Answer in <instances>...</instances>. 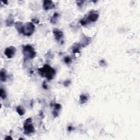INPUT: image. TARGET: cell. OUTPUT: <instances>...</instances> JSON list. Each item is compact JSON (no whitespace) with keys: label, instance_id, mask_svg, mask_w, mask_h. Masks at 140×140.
<instances>
[{"label":"cell","instance_id":"cell-1","mask_svg":"<svg viewBox=\"0 0 140 140\" xmlns=\"http://www.w3.org/2000/svg\"><path fill=\"white\" fill-rule=\"evenodd\" d=\"M38 73L42 77H45L48 80L53 79L56 73L55 70L52 68L49 65H45L42 67L38 68Z\"/></svg>","mask_w":140,"mask_h":140},{"label":"cell","instance_id":"cell-2","mask_svg":"<svg viewBox=\"0 0 140 140\" xmlns=\"http://www.w3.org/2000/svg\"><path fill=\"white\" fill-rule=\"evenodd\" d=\"M99 14L98 12L95 10H92L89 13V14L88 15L87 17L84 18L80 21V23L81 24L82 26L86 25L87 24L91 22H95L98 20L99 18Z\"/></svg>","mask_w":140,"mask_h":140},{"label":"cell","instance_id":"cell-3","mask_svg":"<svg viewBox=\"0 0 140 140\" xmlns=\"http://www.w3.org/2000/svg\"><path fill=\"white\" fill-rule=\"evenodd\" d=\"M23 53L24 57L26 59H32L36 55V53L33 48L30 45H26L24 47Z\"/></svg>","mask_w":140,"mask_h":140},{"label":"cell","instance_id":"cell-4","mask_svg":"<svg viewBox=\"0 0 140 140\" xmlns=\"http://www.w3.org/2000/svg\"><path fill=\"white\" fill-rule=\"evenodd\" d=\"M35 29V27L34 25L31 22H28L24 25L22 33H23V35L25 36H31L34 32Z\"/></svg>","mask_w":140,"mask_h":140},{"label":"cell","instance_id":"cell-5","mask_svg":"<svg viewBox=\"0 0 140 140\" xmlns=\"http://www.w3.org/2000/svg\"><path fill=\"white\" fill-rule=\"evenodd\" d=\"M31 118H29L25 121V123H24V133L26 135H31V134H33L35 132V128L33 125L31 124Z\"/></svg>","mask_w":140,"mask_h":140},{"label":"cell","instance_id":"cell-6","mask_svg":"<svg viewBox=\"0 0 140 140\" xmlns=\"http://www.w3.org/2000/svg\"><path fill=\"white\" fill-rule=\"evenodd\" d=\"M16 52V48L13 46H10L7 48L5 50V54L9 59H10L14 56Z\"/></svg>","mask_w":140,"mask_h":140},{"label":"cell","instance_id":"cell-7","mask_svg":"<svg viewBox=\"0 0 140 140\" xmlns=\"http://www.w3.org/2000/svg\"><path fill=\"white\" fill-rule=\"evenodd\" d=\"M53 33L54 35L55 38L57 42H61L63 40V35L62 32L59 30V29H55L53 30Z\"/></svg>","mask_w":140,"mask_h":140},{"label":"cell","instance_id":"cell-8","mask_svg":"<svg viewBox=\"0 0 140 140\" xmlns=\"http://www.w3.org/2000/svg\"><path fill=\"white\" fill-rule=\"evenodd\" d=\"M43 8L45 10H49L52 9L55 7V5L54 4L53 2L50 1H45L43 2Z\"/></svg>","mask_w":140,"mask_h":140},{"label":"cell","instance_id":"cell-9","mask_svg":"<svg viewBox=\"0 0 140 140\" xmlns=\"http://www.w3.org/2000/svg\"><path fill=\"white\" fill-rule=\"evenodd\" d=\"M90 38L88 37L84 36L83 38L81 40V42L80 43V44H81V47H85L88 45L89 43L90 42Z\"/></svg>","mask_w":140,"mask_h":140},{"label":"cell","instance_id":"cell-10","mask_svg":"<svg viewBox=\"0 0 140 140\" xmlns=\"http://www.w3.org/2000/svg\"><path fill=\"white\" fill-rule=\"evenodd\" d=\"M23 23L20 21H18L15 24V27H16V29L19 33H22L23 29Z\"/></svg>","mask_w":140,"mask_h":140},{"label":"cell","instance_id":"cell-11","mask_svg":"<svg viewBox=\"0 0 140 140\" xmlns=\"http://www.w3.org/2000/svg\"><path fill=\"white\" fill-rule=\"evenodd\" d=\"M81 46L80 43L79 44H74L72 48V52L73 53H80V49H81Z\"/></svg>","mask_w":140,"mask_h":140},{"label":"cell","instance_id":"cell-12","mask_svg":"<svg viewBox=\"0 0 140 140\" xmlns=\"http://www.w3.org/2000/svg\"><path fill=\"white\" fill-rule=\"evenodd\" d=\"M0 78H1V81L2 82H5L6 81L7 75L5 70H2L0 72Z\"/></svg>","mask_w":140,"mask_h":140},{"label":"cell","instance_id":"cell-13","mask_svg":"<svg viewBox=\"0 0 140 140\" xmlns=\"http://www.w3.org/2000/svg\"><path fill=\"white\" fill-rule=\"evenodd\" d=\"M58 17H59V14L57 13H55L53 15V16L52 17L51 20H50L51 23L53 24H55L57 23Z\"/></svg>","mask_w":140,"mask_h":140},{"label":"cell","instance_id":"cell-14","mask_svg":"<svg viewBox=\"0 0 140 140\" xmlns=\"http://www.w3.org/2000/svg\"><path fill=\"white\" fill-rule=\"evenodd\" d=\"M16 112L18 113L20 115H23L24 114V113H25V109H24V108L23 107H21V106H18V107H16Z\"/></svg>","mask_w":140,"mask_h":140},{"label":"cell","instance_id":"cell-15","mask_svg":"<svg viewBox=\"0 0 140 140\" xmlns=\"http://www.w3.org/2000/svg\"><path fill=\"white\" fill-rule=\"evenodd\" d=\"M88 100V96L85 95H81L80 96V102H81V104H83L87 102Z\"/></svg>","mask_w":140,"mask_h":140},{"label":"cell","instance_id":"cell-16","mask_svg":"<svg viewBox=\"0 0 140 140\" xmlns=\"http://www.w3.org/2000/svg\"><path fill=\"white\" fill-rule=\"evenodd\" d=\"M14 23V19L12 17H8V19L6 21V24L8 26H10L12 25Z\"/></svg>","mask_w":140,"mask_h":140},{"label":"cell","instance_id":"cell-17","mask_svg":"<svg viewBox=\"0 0 140 140\" xmlns=\"http://www.w3.org/2000/svg\"><path fill=\"white\" fill-rule=\"evenodd\" d=\"M0 95H1V97L3 99H5L6 98V93L5 89H3L2 88H1V90H0Z\"/></svg>","mask_w":140,"mask_h":140},{"label":"cell","instance_id":"cell-18","mask_svg":"<svg viewBox=\"0 0 140 140\" xmlns=\"http://www.w3.org/2000/svg\"><path fill=\"white\" fill-rule=\"evenodd\" d=\"M64 61L66 64H69V63L71 62L72 59L70 57H66L64 58Z\"/></svg>","mask_w":140,"mask_h":140},{"label":"cell","instance_id":"cell-19","mask_svg":"<svg viewBox=\"0 0 140 140\" xmlns=\"http://www.w3.org/2000/svg\"><path fill=\"white\" fill-rule=\"evenodd\" d=\"M64 83H65L64 84L65 86H66V87H67V86H68L70 84L71 81H68V80H67V81H66V82H65Z\"/></svg>","mask_w":140,"mask_h":140},{"label":"cell","instance_id":"cell-20","mask_svg":"<svg viewBox=\"0 0 140 140\" xmlns=\"http://www.w3.org/2000/svg\"><path fill=\"white\" fill-rule=\"evenodd\" d=\"M8 139H10V140H12V138L10 137V136H7V137H5V140H8Z\"/></svg>","mask_w":140,"mask_h":140}]
</instances>
